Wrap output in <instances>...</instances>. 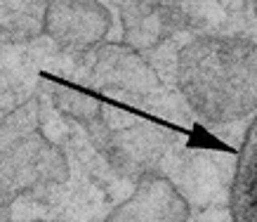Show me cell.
Returning <instances> with one entry per match:
<instances>
[{
    "label": "cell",
    "mask_w": 257,
    "mask_h": 222,
    "mask_svg": "<svg viewBox=\"0 0 257 222\" xmlns=\"http://www.w3.org/2000/svg\"><path fill=\"white\" fill-rule=\"evenodd\" d=\"M182 99L210 126L257 114V43L241 36H198L175 59Z\"/></svg>",
    "instance_id": "6da1fadb"
},
{
    "label": "cell",
    "mask_w": 257,
    "mask_h": 222,
    "mask_svg": "<svg viewBox=\"0 0 257 222\" xmlns=\"http://www.w3.org/2000/svg\"><path fill=\"white\" fill-rule=\"evenodd\" d=\"M69 159L59 144L40 130L3 144V206L29 191L64 184L69 180Z\"/></svg>",
    "instance_id": "7a4b0ae2"
},
{
    "label": "cell",
    "mask_w": 257,
    "mask_h": 222,
    "mask_svg": "<svg viewBox=\"0 0 257 222\" xmlns=\"http://www.w3.org/2000/svg\"><path fill=\"white\" fill-rule=\"evenodd\" d=\"M113 29V15L101 0H47L43 36L69 55H92Z\"/></svg>",
    "instance_id": "3957f363"
},
{
    "label": "cell",
    "mask_w": 257,
    "mask_h": 222,
    "mask_svg": "<svg viewBox=\"0 0 257 222\" xmlns=\"http://www.w3.org/2000/svg\"><path fill=\"white\" fill-rule=\"evenodd\" d=\"M90 83L101 92L125 97H149L161 87L156 69L144 59V52L118 43H104L92 52Z\"/></svg>",
    "instance_id": "277c9868"
},
{
    "label": "cell",
    "mask_w": 257,
    "mask_h": 222,
    "mask_svg": "<svg viewBox=\"0 0 257 222\" xmlns=\"http://www.w3.org/2000/svg\"><path fill=\"white\" fill-rule=\"evenodd\" d=\"M120 40L137 52H151L187 31L191 17L177 0H125L118 10Z\"/></svg>",
    "instance_id": "5b68a950"
},
{
    "label": "cell",
    "mask_w": 257,
    "mask_h": 222,
    "mask_svg": "<svg viewBox=\"0 0 257 222\" xmlns=\"http://www.w3.org/2000/svg\"><path fill=\"white\" fill-rule=\"evenodd\" d=\"M191 203L170 177L151 170L137 177L130 196L123 198L104 222H189Z\"/></svg>",
    "instance_id": "8992f818"
},
{
    "label": "cell",
    "mask_w": 257,
    "mask_h": 222,
    "mask_svg": "<svg viewBox=\"0 0 257 222\" xmlns=\"http://www.w3.org/2000/svg\"><path fill=\"white\" fill-rule=\"evenodd\" d=\"M231 222H257V114L245 130L229 191Z\"/></svg>",
    "instance_id": "52a82bcc"
},
{
    "label": "cell",
    "mask_w": 257,
    "mask_h": 222,
    "mask_svg": "<svg viewBox=\"0 0 257 222\" xmlns=\"http://www.w3.org/2000/svg\"><path fill=\"white\" fill-rule=\"evenodd\" d=\"M47 0H3V38L29 43L43 36Z\"/></svg>",
    "instance_id": "ba28073f"
},
{
    "label": "cell",
    "mask_w": 257,
    "mask_h": 222,
    "mask_svg": "<svg viewBox=\"0 0 257 222\" xmlns=\"http://www.w3.org/2000/svg\"><path fill=\"white\" fill-rule=\"evenodd\" d=\"M52 104L57 106V111H59L62 116L80 123L87 133H92L94 128H99L101 123H106L101 102L83 95V92H76V90H71V87H64V85L52 87Z\"/></svg>",
    "instance_id": "9c48e42d"
},
{
    "label": "cell",
    "mask_w": 257,
    "mask_h": 222,
    "mask_svg": "<svg viewBox=\"0 0 257 222\" xmlns=\"http://www.w3.org/2000/svg\"><path fill=\"white\" fill-rule=\"evenodd\" d=\"M38 128V106L36 102H26L22 106H17L15 111H8L3 119V144L12 142L17 137H24L29 133H36Z\"/></svg>",
    "instance_id": "30bf717a"
},
{
    "label": "cell",
    "mask_w": 257,
    "mask_h": 222,
    "mask_svg": "<svg viewBox=\"0 0 257 222\" xmlns=\"http://www.w3.org/2000/svg\"><path fill=\"white\" fill-rule=\"evenodd\" d=\"M29 222H55V220H29Z\"/></svg>",
    "instance_id": "8fae6325"
},
{
    "label": "cell",
    "mask_w": 257,
    "mask_h": 222,
    "mask_svg": "<svg viewBox=\"0 0 257 222\" xmlns=\"http://www.w3.org/2000/svg\"><path fill=\"white\" fill-rule=\"evenodd\" d=\"M252 10H255V17H257V0H255V3H252Z\"/></svg>",
    "instance_id": "7c38bea8"
}]
</instances>
